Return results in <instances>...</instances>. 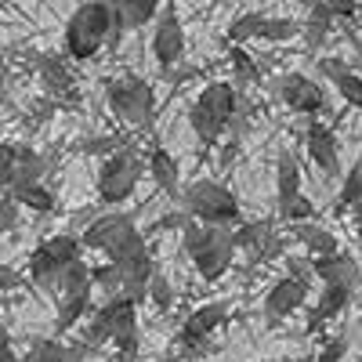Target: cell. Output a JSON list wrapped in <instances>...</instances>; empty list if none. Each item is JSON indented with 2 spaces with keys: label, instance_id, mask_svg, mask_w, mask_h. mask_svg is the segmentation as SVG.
Wrapping results in <instances>:
<instances>
[{
  "label": "cell",
  "instance_id": "20",
  "mask_svg": "<svg viewBox=\"0 0 362 362\" xmlns=\"http://www.w3.org/2000/svg\"><path fill=\"white\" fill-rule=\"evenodd\" d=\"M109 261L112 264H119V268H127V264H134V261H141V257H148V247H145V239H141V232L134 228V232H127L119 243H112L109 250Z\"/></svg>",
  "mask_w": 362,
  "mask_h": 362
},
{
  "label": "cell",
  "instance_id": "17",
  "mask_svg": "<svg viewBox=\"0 0 362 362\" xmlns=\"http://www.w3.org/2000/svg\"><path fill=\"white\" fill-rule=\"evenodd\" d=\"M293 235L305 243L315 257H334L337 254V235L334 232H326V228H319V225H293Z\"/></svg>",
  "mask_w": 362,
  "mask_h": 362
},
{
  "label": "cell",
  "instance_id": "2",
  "mask_svg": "<svg viewBox=\"0 0 362 362\" xmlns=\"http://www.w3.org/2000/svg\"><path fill=\"white\" fill-rule=\"evenodd\" d=\"M239 112V90L225 80H214L199 90V98L189 109V124L203 145H214Z\"/></svg>",
  "mask_w": 362,
  "mask_h": 362
},
{
  "label": "cell",
  "instance_id": "16",
  "mask_svg": "<svg viewBox=\"0 0 362 362\" xmlns=\"http://www.w3.org/2000/svg\"><path fill=\"white\" fill-rule=\"evenodd\" d=\"M148 174H153V181L160 185V192H167V196H177V181H181V174H177V163H174V156L167 153V148H153L148 153Z\"/></svg>",
  "mask_w": 362,
  "mask_h": 362
},
{
  "label": "cell",
  "instance_id": "19",
  "mask_svg": "<svg viewBox=\"0 0 362 362\" xmlns=\"http://www.w3.org/2000/svg\"><path fill=\"white\" fill-rule=\"evenodd\" d=\"M276 189H279V203H290L300 196V170H297V160L290 153H279V163H276Z\"/></svg>",
  "mask_w": 362,
  "mask_h": 362
},
{
  "label": "cell",
  "instance_id": "14",
  "mask_svg": "<svg viewBox=\"0 0 362 362\" xmlns=\"http://www.w3.org/2000/svg\"><path fill=\"white\" fill-rule=\"evenodd\" d=\"M105 4L116 11L124 29H141L145 22L160 18V0H105Z\"/></svg>",
  "mask_w": 362,
  "mask_h": 362
},
{
  "label": "cell",
  "instance_id": "43",
  "mask_svg": "<svg viewBox=\"0 0 362 362\" xmlns=\"http://www.w3.org/2000/svg\"><path fill=\"white\" fill-rule=\"evenodd\" d=\"M358 4H362V0H358Z\"/></svg>",
  "mask_w": 362,
  "mask_h": 362
},
{
  "label": "cell",
  "instance_id": "28",
  "mask_svg": "<svg viewBox=\"0 0 362 362\" xmlns=\"http://www.w3.org/2000/svg\"><path fill=\"white\" fill-rule=\"evenodd\" d=\"M25 362H69V348H62L51 337H37L25 351Z\"/></svg>",
  "mask_w": 362,
  "mask_h": 362
},
{
  "label": "cell",
  "instance_id": "33",
  "mask_svg": "<svg viewBox=\"0 0 362 362\" xmlns=\"http://www.w3.org/2000/svg\"><path fill=\"white\" fill-rule=\"evenodd\" d=\"M47 247L62 264L80 261V239H73V235H54V239H47Z\"/></svg>",
  "mask_w": 362,
  "mask_h": 362
},
{
  "label": "cell",
  "instance_id": "1",
  "mask_svg": "<svg viewBox=\"0 0 362 362\" xmlns=\"http://www.w3.org/2000/svg\"><path fill=\"white\" fill-rule=\"evenodd\" d=\"M124 33H127L124 22L116 18V11L105 0H83L66 22V54L76 58V62H87V58H95L102 47L116 51Z\"/></svg>",
  "mask_w": 362,
  "mask_h": 362
},
{
  "label": "cell",
  "instance_id": "4",
  "mask_svg": "<svg viewBox=\"0 0 362 362\" xmlns=\"http://www.w3.org/2000/svg\"><path fill=\"white\" fill-rule=\"evenodd\" d=\"M105 102L109 109L124 119L131 127H145L153 119L156 109V95H153V83H145L138 76H124V80H109L105 83Z\"/></svg>",
  "mask_w": 362,
  "mask_h": 362
},
{
  "label": "cell",
  "instance_id": "6",
  "mask_svg": "<svg viewBox=\"0 0 362 362\" xmlns=\"http://www.w3.org/2000/svg\"><path fill=\"white\" fill-rule=\"evenodd\" d=\"M153 54L163 73H174V66L185 58V29H181V18L174 8H163L153 29Z\"/></svg>",
  "mask_w": 362,
  "mask_h": 362
},
{
  "label": "cell",
  "instance_id": "41",
  "mask_svg": "<svg viewBox=\"0 0 362 362\" xmlns=\"http://www.w3.org/2000/svg\"><path fill=\"white\" fill-rule=\"evenodd\" d=\"M15 203H18L15 196H8V199H4V232L15 225Z\"/></svg>",
  "mask_w": 362,
  "mask_h": 362
},
{
  "label": "cell",
  "instance_id": "36",
  "mask_svg": "<svg viewBox=\"0 0 362 362\" xmlns=\"http://www.w3.org/2000/svg\"><path fill=\"white\" fill-rule=\"evenodd\" d=\"M319 73L326 76V80H344L351 69H348V62H341V58H322V62H319Z\"/></svg>",
  "mask_w": 362,
  "mask_h": 362
},
{
  "label": "cell",
  "instance_id": "26",
  "mask_svg": "<svg viewBox=\"0 0 362 362\" xmlns=\"http://www.w3.org/2000/svg\"><path fill=\"white\" fill-rule=\"evenodd\" d=\"M87 305H90V297L80 293V297H66V300H58V334H66V329H73L83 315H87Z\"/></svg>",
  "mask_w": 362,
  "mask_h": 362
},
{
  "label": "cell",
  "instance_id": "25",
  "mask_svg": "<svg viewBox=\"0 0 362 362\" xmlns=\"http://www.w3.org/2000/svg\"><path fill=\"white\" fill-rule=\"evenodd\" d=\"M297 33H305V25L293 22V18H272L264 15V25H261V37L257 40H268V44H283V40H293Z\"/></svg>",
  "mask_w": 362,
  "mask_h": 362
},
{
  "label": "cell",
  "instance_id": "3",
  "mask_svg": "<svg viewBox=\"0 0 362 362\" xmlns=\"http://www.w3.org/2000/svg\"><path fill=\"white\" fill-rule=\"evenodd\" d=\"M181 210L203 225H214V228H228L239 221L235 196L228 189L214 185V181H196V185H189L181 192Z\"/></svg>",
  "mask_w": 362,
  "mask_h": 362
},
{
  "label": "cell",
  "instance_id": "11",
  "mask_svg": "<svg viewBox=\"0 0 362 362\" xmlns=\"http://www.w3.org/2000/svg\"><path fill=\"white\" fill-rule=\"evenodd\" d=\"M305 297H308L305 279L286 276V279H279L276 286L268 290V297H264V312H268V319H286V315H293L300 305H305Z\"/></svg>",
  "mask_w": 362,
  "mask_h": 362
},
{
  "label": "cell",
  "instance_id": "39",
  "mask_svg": "<svg viewBox=\"0 0 362 362\" xmlns=\"http://www.w3.org/2000/svg\"><path fill=\"white\" fill-rule=\"evenodd\" d=\"M322 4L329 8V11H334L337 18H351L362 4H358V0H322Z\"/></svg>",
  "mask_w": 362,
  "mask_h": 362
},
{
  "label": "cell",
  "instance_id": "22",
  "mask_svg": "<svg viewBox=\"0 0 362 362\" xmlns=\"http://www.w3.org/2000/svg\"><path fill=\"white\" fill-rule=\"evenodd\" d=\"M214 239H218V228L214 225H203L196 218H189V225L181 228V247H185L189 257H199L210 243H214Z\"/></svg>",
  "mask_w": 362,
  "mask_h": 362
},
{
  "label": "cell",
  "instance_id": "31",
  "mask_svg": "<svg viewBox=\"0 0 362 362\" xmlns=\"http://www.w3.org/2000/svg\"><path fill=\"white\" fill-rule=\"evenodd\" d=\"M228 58H232V73H235V83H254L261 73H257V66H254V58L239 47V44H232V51H228Z\"/></svg>",
  "mask_w": 362,
  "mask_h": 362
},
{
  "label": "cell",
  "instance_id": "34",
  "mask_svg": "<svg viewBox=\"0 0 362 362\" xmlns=\"http://www.w3.org/2000/svg\"><path fill=\"white\" fill-rule=\"evenodd\" d=\"M334 87H337V95H341L351 109H358V112H362V76H358V73H348V76H344V80H337Z\"/></svg>",
  "mask_w": 362,
  "mask_h": 362
},
{
  "label": "cell",
  "instance_id": "44",
  "mask_svg": "<svg viewBox=\"0 0 362 362\" xmlns=\"http://www.w3.org/2000/svg\"><path fill=\"white\" fill-rule=\"evenodd\" d=\"M235 4H239V0H235Z\"/></svg>",
  "mask_w": 362,
  "mask_h": 362
},
{
  "label": "cell",
  "instance_id": "12",
  "mask_svg": "<svg viewBox=\"0 0 362 362\" xmlns=\"http://www.w3.org/2000/svg\"><path fill=\"white\" fill-rule=\"evenodd\" d=\"M127 232H134V218L131 214H105L98 221H90L80 243H87V250H109L112 243H119Z\"/></svg>",
  "mask_w": 362,
  "mask_h": 362
},
{
  "label": "cell",
  "instance_id": "7",
  "mask_svg": "<svg viewBox=\"0 0 362 362\" xmlns=\"http://www.w3.org/2000/svg\"><path fill=\"white\" fill-rule=\"evenodd\" d=\"M276 95H279L283 105H290L293 112L308 116V119L319 116L322 105H326L322 87H319L312 76H305V73H286V76H279V80H276Z\"/></svg>",
  "mask_w": 362,
  "mask_h": 362
},
{
  "label": "cell",
  "instance_id": "42",
  "mask_svg": "<svg viewBox=\"0 0 362 362\" xmlns=\"http://www.w3.org/2000/svg\"><path fill=\"white\" fill-rule=\"evenodd\" d=\"M351 218H355V225H358V228H362V199H358V203H355V206H351Z\"/></svg>",
  "mask_w": 362,
  "mask_h": 362
},
{
  "label": "cell",
  "instance_id": "23",
  "mask_svg": "<svg viewBox=\"0 0 362 362\" xmlns=\"http://www.w3.org/2000/svg\"><path fill=\"white\" fill-rule=\"evenodd\" d=\"M11 196L18 199V206H25V210H33V214H51L54 210V196H51V189L47 185H18V189H11Z\"/></svg>",
  "mask_w": 362,
  "mask_h": 362
},
{
  "label": "cell",
  "instance_id": "9",
  "mask_svg": "<svg viewBox=\"0 0 362 362\" xmlns=\"http://www.w3.org/2000/svg\"><path fill=\"white\" fill-rule=\"evenodd\" d=\"M221 322H225V305H203V308H196L185 319V326H181V344H185V351H203L206 337L214 334Z\"/></svg>",
  "mask_w": 362,
  "mask_h": 362
},
{
  "label": "cell",
  "instance_id": "24",
  "mask_svg": "<svg viewBox=\"0 0 362 362\" xmlns=\"http://www.w3.org/2000/svg\"><path fill=\"white\" fill-rule=\"evenodd\" d=\"M62 268H69V264H62L54 254H51V247L47 243H40L33 254H29V276L37 279V286L44 283V279H51L54 272H62Z\"/></svg>",
  "mask_w": 362,
  "mask_h": 362
},
{
  "label": "cell",
  "instance_id": "40",
  "mask_svg": "<svg viewBox=\"0 0 362 362\" xmlns=\"http://www.w3.org/2000/svg\"><path fill=\"white\" fill-rule=\"evenodd\" d=\"M112 344H116V351L124 355V358H131V355L138 351V329H134V334H124V337H116Z\"/></svg>",
  "mask_w": 362,
  "mask_h": 362
},
{
  "label": "cell",
  "instance_id": "13",
  "mask_svg": "<svg viewBox=\"0 0 362 362\" xmlns=\"http://www.w3.org/2000/svg\"><path fill=\"white\" fill-rule=\"evenodd\" d=\"M315 276L322 279V286H355L358 279V264L344 254H334V257H319L315 261Z\"/></svg>",
  "mask_w": 362,
  "mask_h": 362
},
{
  "label": "cell",
  "instance_id": "32",
  "mask_svg": "<svg viewBox=\"0 0 362 362\" xmlns=\"http://www.w3.org/2000/svg\"><path fill=\"white\" fill-rule=\"evenodd\" d=\"M279 214L290 221V225H305L308 218H312V199L300 192L297 199H290V203H279Z\"/></svg>",
  "mask_w": 362,
  "mask_h": 362
},
{
  "label": "cell",
  "instance_id": "38",
  "mask_svg": "<svg viewBox=\"0 0 362 362\" xmlns=\"http://www.w3.org/2000/svg\"><path fill=\"white\" fill-rule=\"evenodd\" d=\"M344 351H348V341H344V337H337V341H329V344L322 348V355H319L315 362H341V358H344Z\"/></svg>",
  "mask_w": 362,
  "mask_h": 362
},
{
  "label": "cell",
  "instance_id": "21",
  "mask_svg": "<svg viewBox=\"0 0 362 362\" xmlns=\"http://www.w3.org/2000/svg\"><path fill=\"white\" fill-rule=\"evenodd\" d=\"M348 300H351V286H322V297H319V308L312 315V326L341 315L348 308Z\"/></svg>",
  "mask_w": 362,
  "mask_h": 362
},
{
  "label": "cell",
  "instance_id": "15",
  "mask_svg": "<svg viewBox=\"0 0 362 362\" xmlns=\"http://www.w3.org/2000/svg\"><path fill=\"white\" fill-rule=\"evenodd\" d=\"M40 83L54 98L58 95H73V73H69V66L58 54H44L40 58Z\"/></svg>",
  "mask_w": 362,
  "mask_h": 362
},
{
  "label": "cell",
  "instance_id": "5",
  "mask_svg": "<svg viewBox=\"0 0 362 362\" xmlns=\"http://www.w3.org/2000/svg\"><path fill=\"white\" fill-rule=\"evenodd\" d=\"M138 177H141V160L134 156V148H124L105 160L102 174H98V196L105 206H116L131 199V192L138 189Z\"/></svg>",
  "mask_w": 362,
  "mask_h": 362
},
{
  "label": "cell",
  "instance_id": "29",
  "mask_svg": "<svg viewBox=\"0 0 362 362\" xmlns=\"http://www.w3.org/2000/svg\"><path fill=\"white\" fill-rule=\"evenodd\" d=\"M95 286H102L109 297H124V286H127V276H124V268L119 264H102L95 268Z\"/></svg>",
  "mask_w": 362,
  "mask_h": 362
},
{
  "label": "cell",
  "instance_id": "8",
  "mask_svg": "<svg viewBox=\"0 0 362 362\" xmlns=\"http://www.w3.org/2000/svg\"><path fill=\"white\" fill-rule=\"evenodd\" d=\"M305 148H308V156L312 163L322 170V174H341V160H337V138L334 131H329L326 124H319V116L308 119V131H305Z\"/></svg>",
  "mask_w": 362,
  "mask_h": 362
},
{
  "label": "cell",
  "instance_id": "30",
  "mask_svg": "<svg viewBox=\"0 0 362 362\" xmlns=\"http://www.w3.org/2000/svg\"><path fill=\"white\" fill-rule=\"evenodd\" d=\"M362 199V156L355 160V167L344 174V181H341V192H337V206H355Z\"/></svg>",
  "mask_w": 362,
  "mask_h": 362
},
{
  "label": "cell",
  "instance_id": "35",
  "mask_svg": "<svg viewBox=\"0 0 362 362\" xmlns=\"http://www.w3.org/2000/svg\"><path fill=\"white\" fill-rule=\"evenodd\" d=\"M148 297H153V305H156L160 312H167V308L174 305V290H170V283H167L163 276L153 279V290H148Z\"/></svg>",
  "mask_w": 362,
  "mask_h": 362
},
{
  "label": "cell",
  "instance_id": "18",
  "mask_svg": "<svg viewBox=\"0 0 362 362\" xmlns=\"http://www.w3.org/2000/svg\"><path fill=\"white\" fill-rule=\"evenodd\" d=\"M334 11H329L322 0L308 11V18H305V44H308V51H319L322 44H326V37H329V25H334Z\"/></svg>",
  "mask_w": 362,
  "mask_h": 362
},
{
  "label": "cell",
  "instance_id": "10",
  "mask_svg": "<svg viewBox=\"0 0 362 362\" xmlns=\"http://www.w3.org/2000/svg\"><path fill=\"white\" fill-rule=\"evenodd\" d=\"M232 254H235L232 232H228V228H218V239H214V243H210L199 257H192V264H196V272H199L206 283H214V279H221L225 272L232 268Z\"/></svg>",
  "mask_w": 362,
  "mask_h": 362
},
{
  "label": "cell",
  "instance_id": "27",
  "mask_svg": "<svg viewBox=\"0 0 362 362\" xmlns=\"http://www.w3.org/2000/svg\"><path fill=\"white\" fill-rule=\"evenodd\" d=\"M261 25H264V15H261V11H247V15H239V18L228 25V40L243 47V40L261 37Z\"/></svg>",
  "mask_w": 362,
  "mask_h": 362
},
{
  "label": "cell",
  "instance_id": "37",
  "mask_svg": "<svg viewBox=\"0 0 362 362\" xmlns=\"http://www.w3.org/2000/svg\"><path fill=\"white\" fill-rule=\"evenodd\" d=\"M119 148H124L119 138H90V141H83V153H119Z\"/></svg>",
  "mask_w": 362,
  "mask_h": 362
}]
</instances>
